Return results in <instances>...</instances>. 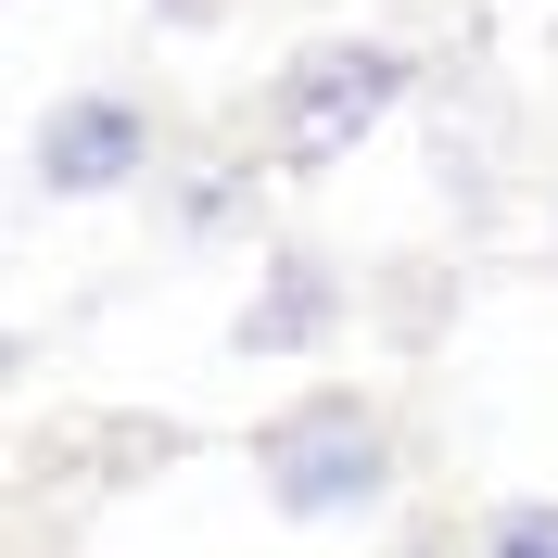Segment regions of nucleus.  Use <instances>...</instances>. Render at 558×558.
<instances>
[{"mask_svg": "<svg viewBox=\"0 0 558 558\" xmlns=\"http://www.w3.org/2000/svg\"><path fill=\"white\" fill-rule=\"evenodd\" d=\"M393 558H457V546H393Z\"/></svg>", "mask_w": 558, "mask_h": 558, "instance_id": "8", "label": "nucleus"}, {"mask_svg": "<svg viewBox=\"0 0 558 558\" xmlns=\"http://www.w3.org/2000/svg\"><path fill=\"white\" fill-rule=\"evenodd\" d=\"M242 216H254V166H178L166 178V229L178 242H229Z\"/></svg>", "mask_w": 558, "mask_h": 558, "instance_id": "5", "label": "nucleus"}, {"mask_svg": "<svg viewBox=\"0 0 558 558\" xmlns=\"http://www.w3.org/2000/svg\"><path fill=\"white\" fill-rule=\"evenodd\" d=\"M26 178L51 204H114V191H153L166 178V128L140 89H64V102L26 128Z\"/></svg>", "mask_w": 558, "mask_h": 558, "instance_id": "3", "label": "nucleus"}, {"mask_svg": "<svg viewBox=\"0 0 558 558\" xmlns=\"http://www.w3.org/2000/svg\"><path fill=\"white\" fill-rule=\"evenodd\" d=\"M470 558H558V495H495L470 521Z\"/></svg>", "mask_w": 558, "mask_h": 558, "instance_id": "6", "label": "nucleus"}, {"mask_svg": "<svg viewBox=\"0 0 558 558\" xmlns=\"http://www.w3.org/2000/svg\"><path fill=\"white\" fill-rule=\"evenodd\" d=\"M343 267L317 242H267V267H254V292H242V317H229V355H317L330 330H343Z\"/></svg>", "mask_w": 558, "mask_h": 558, "instance_id": "4", "label": "nucleus"}, {"mask_svg": "<svg viewBox=\"0 0 558 558\" xmlns=\"http://www.w3.org/2000/svg\"><path fill=\"white\" fill-rule=\"evenodd\" d=\"M153 13H166V26H204V13H229V0H153Z\"/></svg>", "mask_w": 558, "mask_h": 558, "instance_id": "7", "label": "nucleus"}, {"mask_svg": "<svg viewBox=\"0 0 558 558\" xmlns=\"http://www.w3.org/2000/svg\"><path fill=\"white\" fill-rule=\"evenodd\" d=\"M546 254H558V204H546Z\"/></svg>", "mask_w": 558, "mask_h": 558, "instance_id": "9", "label": "nucleus"}, {"mask_svg": "<svg viewBox=\"0 0 558 558\" xmlns=\"http://www.w3.org/2000/svg\"><path fill=\"white\" fill-rule=\"evenodd\" d=\"M407 483V418L381 407V393H355V381H305L292 407L254 418V495H267L279 521H368L381 495Z\"/></svg>", "mask_w": 558, "mask_h": 558, "instance_id": "1", "label": "nucleus"}, {"mask_svg": "<svg viewBox=\"0 0 558 558\" xmlns=\"http://www.w3.org/2000/svg\"><path fill=\"white\" fill-rule=\"evenodd\" d=\"M407 102H418V51L407 38H305L267 76L254 128H267V166L317 178V166H343V153H368Z\"/></svg>", "mask_w": 558, "mask_h": 558, "instance_id": "2", "label": "nucleus"}]
</instances>
